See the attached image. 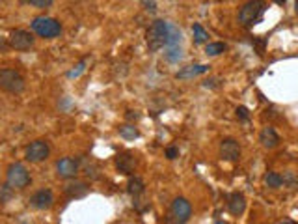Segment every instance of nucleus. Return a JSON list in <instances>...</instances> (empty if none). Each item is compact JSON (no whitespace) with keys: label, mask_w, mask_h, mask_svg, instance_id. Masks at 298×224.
I'll return each mask as SVG.
<instances>
[{"label":"nucleus","mask_w":298,"mask_h":224,"mask_svg":"<svg viewBox=\"0 0 298 224\" xmlns=\"http://www.w3.org/2000/svg\"><path fill=\"white\" fill-rule=\"evenodd\" d=\"M171 22L164 21V19H156L153 21V24L148 28V47L151 52H156L158 49H162L168 45L171 34Z\"/></svg>","instance_id":"f257e3e1"},{"label":"nucleus","mask_w":298,"mask_h":224,"mask_svg":"<svg viewBox=\"0 0 298 224\" xmlns=\"http://www.w3.org/2000/svg\"><path fill=\"white\" fill-rule=\"evenodd\" d=\"M30 26L34 30V34H37L39 37H45V39H54L62 34V22L54 17H49V15H39V17H34Z\"/></svg>","instance_id":"f03ea898"},{"label":"nucleus","mask_w":298,"mask_h":224,"mask_svg":"<svg viewBox=\"0 0 298 224\" xmlns=\"http://www.w3.org/2000/svg\"><path fill=\"white\" fill-rule=\"evenodd\" d=\"M268 4L267 2H261V0H253V2H246L244 6L240 7L238 11V22L242 26H253L261 21L263 13L267 11Z\"/></svg>","instance_id":"7ed1b4c3"},{"label":"nucleus","mask_w":298,"mask_h":224,"mask_svg":"<svg viewBox=\"0 0 298 224\" xmlns=\"http://www.w3.org/2000/svg\"><path fill=\"white\" fill-rule=\"evenodd\" d=\"M0 88L7 94H21L26 88V81L17 69L2 67L0 69Z\"/></svg>","instance_id":"20e7f679"},{"label":"nucleus","mask_w":298,"mask_h":224,"mask_svg":"<svg viewBox=\"0 0 298 224\" xmlns=\"http://www.w3.org/2000/svg\"><path fill=\"white\" fill-rule=\"evenodd\" d=\"M6 183L13 189H26L32 183V176L21 163H11L6 168Z\"/></svg>","instance_id":"39448f33"},{"label":"nucleus","mask_w":298,"mask_h":224,"mask_svg":"<svg viewBox=\"0 0 298 224\" xmlns=\"http://www.w3.org/2000/svg\"><path fill=\"white\" fill-rule=\"evenodd\" d=\"M192 217V204L183 198V196H177L173 198L170 206V219L173 221V224H186Z\"/></svg>","instance_id":"423d86ee"},{"label":"nucleus","mask_w":298,"mask_h":224,"mask_svg":"<svg viewBox=\"0 0 298 224\" xmlns=\"http://www.w3.org/2000/svg\"><path fill=\"white\" fill-rule=\"evenodd\" d=\"M7 43L13 51H30L34 43H36V37L30 30H22V28H15L9 32L7 36Z\"/></svg>","instance_id":"0eeeda50"},{"label":"nucleus","mask_w":298,"mask_h":224,"mask_svg":"<svg viewBox=\"0 0 298 224\" xmlns=\"http://www.w3.org/2000/svg\"><path fill=\"white\" fill-rule=\"evenodd\" d=\"M51 155V146H49V142L43 140V138H37V140L30 142V146L26 148L24 151V159L28 161V163H43L47 161Z\"/></svg>","instance_id":"6e6552de"},{"label":"nucleus","mask_w":298,"mask_h":224,"mask_svg":"<svg viewBox=\"0 0 298 224\" xmlns=\"http://www.w3.org/2000/svg\"><path fill=\"white\" fill-rule=\"evenodd\" d=\"M80 172V161L73 157H62L56 161V174L62 179H74Z\"/></svg>","instance_id":"1a4fd4ad"},{"label":"nucleus","mask_w":298,"mask_h":224,"mask_svg":"<svg viewBox=\"0 0 298 224\" xmlns=\"http://www.w3.org/2000/svg\"><path fill=\"white\" fill-rule=\"evenodd\" d=\"M240 153H242V149H240V144H238L235 138H224L220 142V159L224 161H227V163H237L238 159H240Z\"/></svg>","instance_id":"9d476101"},{"label":"nucleus","mask_w":298,"mask_h":224,"mask_svg":"<svg viewBox=\"0 0 298 224\" xmlns=\"http://www.w3.org/2000/svg\"><path fill=\"white\" fill-rule=\"evenodd\" d=\"M28 204L37 211H45V209H51L54 206V194L51 189H39L37 193H34L30 196Z\"/></svg>","instance_id":"9b49d317"},{"label":"nucleus","mask_w":298,"mask_h":224,"mask_svg":"<svg viewBox=\"0 0 298 224\" xmlns=\"http://www.w3.org/2000/svg\"><path fill=\"white\" fill-rule=\"evenodd\" d=\"M138 166V159L134 155L133 151H121L116 155V168L118 172L125 174V176H131Z\"/></svg>","instance_id":"f8f14e48"},{"label":"nucleus","mask_w":298,"mask_h":224,"mask_svg":"<svg viewBox=\"0 0 298 224\" xmlns=\"http://www.w3.org/2000/svg\"><path fill=\"white\" fill-rule=\"evenodd\" d=\"M64 193L69 196V198H84L86 194L89 193V185L86 181H80V179H69L66 185H64Z\"/></svg>","instance_id":"ddd939ff"},{"label":"nucleus","mask_w":298,"mask_h":224,"mask_svg":"<svg viewBox=\"0 0 298 224\" xmlns=\"http://www.w3.org/2000/svg\"><path fill=\"white\" fill-rule=\"evenodd\" d=\"M227 209H229L231 215L240 217L246 209V198L242 193H231L227 196Z\"/></svg>","instance_id":"4468645a"},{"label":"nucleus","mask_w":298,"mask_h":224,"mask_svg":"<svg viewBox=\"0 0 298 224\" xmlns=\"http://www.w3.org/2000/svg\"><path fill=\"white\" fill-rule=\"evenodd\" d=\"M259 142L263 148L267 149H274L278 144H280V134L276 133L274 127H263V131L259 133Z\"/></svg>","instance_id":"2eb2a0df"},{"label":"nucleus","mask_w":298,"mask_h":224,"mask_svg":"<svg viewBox=\"0 0 298 224\" xmlns=\"http://www.w3.org/2000/svg\"><path fill=\"white\" fill-rule=\"evenodd\" d=\"M209 64H196V66H186L183 69H179L175 73V79H192V77H198V75H203L209 71Z\"/></svg>","instance_id":"dca6fc26"},{"label":"nucleus","mask_w":298,"mask_h":224,"mask_svg":"<svg viewBox=\"0 0 298 224\" xmlns=\"http://www.w3.org/2000/svg\"><path fill=\"white\" fill-rule=\"evenodd\" d=\"M127 191L129 194L134 198V202L140 200V196L146 194V183H144V179L140 176H133V178L129 179V183H127Z\"/></svg>","instance_id":"f3484780"},{"label":"nucleus","mask_w":298,"mask_h":224,"mask_svg":"<svg viewBox=\"0 0 298 224\" xmlns=\"http://www.w3.org/2000/svg\"><path fill=\"white\" fill-rule=\"evenodd\" d=\"M78 161H80V168H82V172L86 174V178L101 179V168H99V164L93 163L91 159L88 161V157H80Z\"/></svg>","instance_id":"a211bd4d"},{"label":"nucleus","mask_w":298,"mask_h":224,"mask_svg":"<svg viewBox=\"0 0 298 224\" xmlns=\"http://www.w3.org/2000/svg\"><path fill=\"white\" fill-rule=\"evenodd\" d=\"M118 133L123 140H134V138L140 136V131H138V127L134 125V123H121L118 127Z\"/></svg>","instance_id":"6ab92c4d"},{"label":"nucleus","mask_w":298,"mask_h":224,"mask_svg":"<svg viewBox=\"0 0 298 224\" xmlns=\"http://www.w3.org/2000/svg\"><path fill=\"white\" fill-rule=\"evenodd\" d=\"M265 185L270 187V189H280L283 185V176L278 172H268L265 176Z\"/></svg>","instance_id":"aec40b11"},{"label":"nucleus","mask_w":298,"mask_h":224,"mask_svg":"<svg viewBox=\"0 0 298 224\" xmlns=\"http://www.w3.org/2000/svg\"><path fill=\"white\" fill-rule=\"evenodd\" d=\"M225 49H227L225 43H222V41H213V43L205 45V54H207V56H218V54H222Z\"/></svg>","instance_id":"412c9836"},{"label":"nucleus","mask_w":298,"mask_h":224,"mask_svg":"<svg viewBox=\"0 0 298 224\" xmlns=\"http://www.w3.org/2000/svg\"><path fill=\"white\" fill-rule=\"evenodd\" d=\"M192 32H194V41H196V45H201V43H205L209 39V34H207V30L201 26L200 22H196L192 26Z\"/></svg>","instance_id":"4be33fe9"},{"label":"nucleus","mask_w":298,"mask_h":224,"mask_svg":"<svg viewBox=\"0 0 298 224\" xmlns=\"http://www.w3.org/2000/svg\"><path fill=\"white\" fill-rule=\"evenodd\" d=\"M11 198H15V189L9 187L7 183H2V185H0V202H2V204H7Z\"/></svg>","instance_id":"5701e85b"},{"label":"nucleus","mask_w":298,"mask_h":224,"mask_svg":"<svg viewBox=\"0 0 298 224\" xmlns=\"http://www.w3.org/2000/svg\"><path fill=\"white\" fill-rule=\"evenodd\" d=\"M21 4H26V6L37 7V9H47V7L52 6V0H22Z\"/></svg>","instance_id":"b1692460"},{"label":"nucleus","mask_w":298,"mask_h":224,"mask_svg":"<svg viewBox=\"0 0 298 224\" xmlns=\"http://www.w3.org/2000/svg\"><path fill=\"white\" fill-rule=\"evenodd\" d=\"M283 185H289V187H297L298 185V178L295 172L287 170L283 174Z\"/></svg>","instance_id":"393cba45"},{"label":"nucleus","mask_w":298,"mask_h":224,"mask_svg":"<svg viewBox=\"0 0 298 224\" xmlns=\"http://www.w3.org/2000/svg\"><path fill=\"white\" fill-rule=\"evenodd\" d=\"M86 62H88V58L80 60V62L76 64V69L69 71V73H67V77H69V79H76V77H78L80 73H84V69H86Z\"/></svg>","instance_id":"a878e982"},{"label":"nucleus","mask_w":298,"mask_h":224,"mask_svg":"<svg viewBox=\"0 0 298 224\" xmlns=\"http://www.w3.org/2000/svg\"><path fill=\"white\" fill-rule=\"evenodd\" d=\"M166 157H168L170 161L177 159V157H179V148H177V146H170V148L166 149Z\"/></svg>","instance_id":"bb28decb"},{"label":"nucleus","mask_w":298,"mask_h":224,"mask_svg":"<svg viewBox=\"0 0 298 224\" xmlns=\"http://www.w3.org/2000/svg\"><path fill=\"white\" fill-rule=\"evenodd\" d=\"M248 116H250V114H248V109H246V107H238V109H237V118L242 119V121H246V119H248Z\"/></svg>","instance_id":"cd10ccee"},{"label":"nucleus","mask_w":298,"mask_h":224,"mask_svg":"<svg viewBox=\"0 0 298 224\" xmlns=\"http://www.w3.org/2000/svg\"><path fill=\"white\" fill-rule=\"evenodd\" d=\"M127 119L129 121H134V119H140V114L136 111H127Z\"/></svg>","instance_id":"c85d7f7f"},{"label":"nucleus","mask_w":298,"mask_h":224,"mask_svg":"<svg viewBox=\"0 0 298 224\" xmlns=\"http://www.w3.org/2000/svg\"><path fill=\"white\" fill-rule=\"evenodd\" d=\"M142 6H146V9H149V11H155L156 2H142Z\"/></svg>","instance_id":"c756f323"},{"label":"nucleus","mask_w":298,"mask_h":224,"mask_svg":"<svg viewBox=\"0 0 298 224\" xmlns=\"http://www.w3.org/2000/svg\"><path fill=\"white\" fill-rule=\"evenodd\" d=\"M7 37H2V39H0V51L2 52H6V49H7Z\"/></svg>","instance_id":"7c9ffc66"},{"label":"nucleus","mask_w":298,"mask_h":224,"mask_svg":"<svg viewBox=\"0 0 298 224\" xmlns=\"http://www.w3.org/2000/svg\"><path fill=\"white\" fill-rule=\"evenodd\" d=\"M295 11L298 13V2H295Z\"/></svg>","instance_id":"2f4dec72"},{"label":"nucleus","mask_w":298,"mask_h":224,"mask_svg":"<svg viewBox=\"0 0 298 224\" xmlns=\"http://www.w3.org/2000/svg\"><path fill=\"white\" fill-rule=\"evenodd\" d=\"M280 224H293L291 221H283V223H280Z\"/></svg>","instance_id":"473e14b6"},{"label":"nucleus","mask_w":298,"mask_h":224,"mask_svg":"<svg viewBox=\"0 0 298 224\" xmlns=\"http://www.w3.org/2000/svg\"><path fill=\"white\" fill-rule=\"evenodd\" d=\"M216 224H224V223H216Z\"/></svg>","instance_id":"72a5a7b5"}]
</instances>
